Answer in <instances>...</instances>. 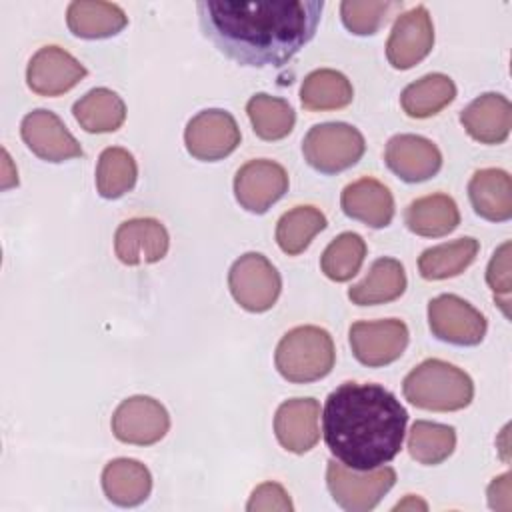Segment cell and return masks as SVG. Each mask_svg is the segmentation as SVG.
Returning <instances> with one entry per match:
<instances>
[{
    "label": "cell",
    "mask_w": 512,
    "mask_h": 512,
    "mask_svg": "<svg viewBox=\"0 0 512 512\" xmlns=\"http://www.w3.org/2000/svg\"><path fill=\"white\" fill-rule=\"evenodd\" d=\"M322 0H256L196 4L204 36L242 66H284L308 44L322 16Z\"/></svg>",
    "instance_id": "1"
},
{
    "label": "cell",
    "mask_w": 512,
    "mask_h": 512,
    "mask_svg": "<svg viewBox=\"0 0 512 512\" xmlns=\"http://www.w3.org/2000/svg\"><path fill=\"white\" fill-rule=\"evenodd\" d=\"M406 422V408L384 386L344 382L326 398L322 434L338 462L372 470L396 458Z\"/></svg>",
    "instance_id": "2"
},
{
    "label": "cell",
    "mask_w": 512,
    "mask_h": 512,
    "mask_svg": "<svg viewBox=\"0 0 512 512\" xmlns=\"http://www.w3.org/2000/svg\"><path fill=\"white\" fill-rule=\"evenodd\" d=\"M402 392L416 408L454 412L472 402L474 382L458 366L440 358H428L406 374Z\"/></svg>",
    "instance_id": "3"
},
{
    "label": "cell",
    "mask_w": 512,
    "mask_h": 512,
    "mask_svg": "<svg viewBox=\"0 0 512 512\" xmlns=\"http://www.w3.org/2000/svg\"><path fill=\"white\" fill-rule=\"evenodd\" d=\"M334 360L332 336L320 326H296L288 330L274 352L276 370L294 384H308L328 376Z\"/></svg>",
    "instance_id": "4"
},
{
    "label": "cell",
    "mask_w": 512,
    "mask_h": 512,
    "mask_svg": "<svg viewBox=\"0 0 512 512\" xmlns=\"http://www.w3.org/2000/svg\"><path fill=\"white\" fill-rule=\"evenodd\" d=\"M364 150L362 132L346 122L316 124L302 140L304 160L322 174H336L354 166Z\"/></svg>",
    "instance_id": "5"
},
{
    "label": "cell",
    "mask_w": 512,
    "mask_h": 512,
    "mask_svg": "<svg viewBox=\"0 0 512 512\" xmlns=\"http://www.w3.org/2000/svg\"><path fill=\"white\" fill-rule=\"evenodd\" d=\"M396 472L390 466H378L372 470H354L338 460H330L326 466V486L334 502L348 512L372 510L394 486Z\"/></svg>",
    "instance_id": "6"
},
{
    "label": "cell",
    "mask_w": 512,
    "mask_h": 512,
    "mask_svg": "<svg viewBox=\"0 0 512 512\" xmlns=\"http://www.w3.org/2000/svg\"><path fill=\"white\" fill-rule=\"evenodd\" d=\"M228 288L244 310L266 312L280 296L282 278L264 254L246 252L232 264L228 272Z\"/></svg>",
    "instance_id": "7"
},
{
    "label": "cell",
    "mask_w": 512,
    "mask_h": 512,
    "mask_svg": "<svg viewBox=\"0 0 512 512\" xmlns=\"http://www.w3.org/2000/svg\"><path fill=\"white\" fill-rule=\"evenodd\" d=\"M432 334L454 346H476L484 340L486 318L456 294H440L428 302Z\"/></svg>",
    "instance_id": "8"
},
{
    "label": "cell",
    "mask_w": 512,
    "mask_h": 512,
    "mask_svg": "<svg viewBox=\"0 0 512 512\" xmlns=\"http://www.w3.org/2000/svg\"><path fill=\"white\" fill-rule=\"evenodd\" d=\"M408 326L398 318L360 320L350 326L348 340L354 358L370 368L392 364L408 346Z\"/></svg>",
    "instance_id": "9"
},
{
    "label": "cell",
    "mask_w": 512,
    "mask_h": 512,
    "mask_svg": "<svg viewBox=\"0 0 512 512\" xmlns=\"http://www.w3.org/2000/svg\"><path fill=\"white\" fill-rule=\"evenodd\" d=\"M184 144L196 160L216 162L238 148L240 128L234 116L226 110H202L186 124Z\"/></svg>",
    "instance_id": "10"
},
{
    "label": "cell",
    "mask_w": 512,
    "mask_h": 512,
    "mask_svg": "<svg viewBox=\"0 0 512 512\" xmlns=\"http://www.w3.org/2000/svg\"><path fill=\"white\" fill-rule=\"evenodd\" d=\"M170 428L166 408L150 396H130L112 414V432L124 444L150 446L160 442Z\"/></svg>",
    "instance_id": "11"
},
{
    "label": "cell",
    "mask_w": 512,
    "mask_h": 512,
    "mask_svg": "<svg viewBox=\"0 0 512 512\" xmlns=\"http://www.w3.org/2000/svg\"><path fill=\"white\" fill-rule=\"evenodd\" d=\"M286 192L288 172L274 160H250L234 176V196L252 214H264Z\"/></svg>",
    "instance_id": "12"
},
{
    "label": "cell",
    "mask_w": 512,
    "mask_h": 512,
    "mask_svg": "<svg viewBox=\"0 0 512 512\" xmlns=\"http://www.w3.org/2000/svg\"><path fill=\"white\" fill-rule=\"evenodd\" d=\"M432 46V18L424 6H416L396 18L386 42V58L396 70H408L422 62Z\"/></svg>",
    "instance_id": "13"
},
{
    "label": "cell",
    "mask_w": 512,
    "mask_h": 512,
    "mask_svg": "<svg viewBox=\"0 0 512 512\" xmlns=\"http://www.w3.org/2000/svg\"><path fill=\"white\" fill-rule=\"evenodd\" d=\"M20 134L24 144L42 160L64 162L82 156L78 140L68 132L64 122L50 110L38 108L22 118Z\"/></svg>",
    "instance_id": "14"
},
{
    "label": "cell",
    "mask_w": 512,
    "mask_h": 512,
    "mask_svg": "<svg viewBox=\"0 0 512 512\" xmlns=\"http://www.w3.org/2000/svg\"><path fill=\"white\" fill-rule=\"evenodd\" d=\"M86 76V68L60 46H42L28 62V88L40 96H60Z\"/></svg>",
    "instance_id": "15"
},
{
    "label": "cell",
    "mask_w": 512,
    "mask_h": 512,
    "mask_svg": "<svg viewBox=\"0 0 512 512\" xmlns=\"http://www.w3.org/2000/svg\"><path fill=\"white\" fill-rule=\"evenodd\" d=\"M386 166L404 182H424L442 168L438 146L418 134H396L384 150Z\"/></svg>",
    "instance_id": "16"
},
{
    "label": "cell",
    "mask_w": 512,
    "mask_h": 512,
    "mask_svg": "<svg viewBox=\"0 0 512 512\" xmlns=\"http://www.w3.org/2000/svg\"><path fill=\"white\" fill-rule=\"evenodd\" d=\"M168 246V232L156 218H130L114 234V252L126 266L154 264L166 256Z\"/></svg>",
    "instance_id": "17"
},
{
    "label": "cell",
    "mask_w": 512,
    "mask_h": 512,
    "mask_svg": "<svg viewBox=\"0 0 512 512\" xmlns=\"http://www.w3.org/2000/svg\"><path fill=\"white\" fill-rule=\"evenodd\" d=\"M274 434L282 448L304 454L320 440V404L314 398H290L274 416Z\"/></svg>",
    "instance_id": "18"
},
{
    "label": "cell",
    "mask_w": 512,
    "mask_h": 512,
    "mask_svg": "<svg viewBox=\"0 0 512 512\" xmlns=\"http://www.w3.org/2000/svg\"><path fill=\"white\" fill-rule=\"evenodd\" d=\"M460 122L476 142L502 144L512 128V104L498 92L480 94L460 112Z\"/></svg>",
    "instance_id": "19"
},
{
    "label": "cell",
    "mask_w": 512,
    "mask_h": 512,
    "mask_svg": "<svg viewBox=\"0 0 512 512\" xmlns=\"http://www.w3.org/2000/svg\"><path fill=\"white\" fill-rule=\"evenodd\" d=\"M344 214L370 228H384L394 218V196L376 178H360L342 190Z\"/></svg>",
    "instance_id": "20"
},
{
    "label": "cell",
    "mask_w": 512,
    "mask_h": 512,
    "mask_svg": "<svg viewBox=\"0 0 512 512\" xmlns=\"http://www.w3.org/2000/svg\"><path fill=\"white\" fill-rule=\"evenodd\" d=\"M468 198L474 212L490 222L512 218V180L502 168H482L468 182Z\"/></svg>",
    "instance_id": "21"
},
{
    "label": "cell",
    "mask_w": 512,
    "mask_h": 512,
    "mask_svg": "<svg viewBox=\"0 0 512 512\" xmlns=\"http://www.w3.org/2000/svg\"><path fill=\"white\" fill-rule=\"evenodd\" d=\"M102 488L110 502L118 506H138L152 490L150 470L132 458H116L102 470Z\"/></svg>",
    "instance_id": "22"
},
{
    "label": "cell",
    "mask_w": 512,
    "mask_h": 512,
    "mask_svg": "<svg viewBox=\"0 0 512 512\" xmlns=\"http://www.w3.org/2000/svg\"><path fill=\"white\" fill-rule=\"evenodd\" d=\"M406 290V272L396 258H378L368 274L348 290L356 306H376L400 298Z\"/></svg>",
    "instance_id": "23"
},
{
    "label": "cell",
    "mask_w": 512,
    "mask_h": 512,
    "mask_svg": "<svg viewBox=\"0 0 512 512\" xmlns=\"http://www.w3.org/2000/svg\"><path fill=\"white\" fill-rule=\"evenodd\" d=\"M410 232L424 238H440L456 230L460 224V212L452 196L430 194L410 202L404 214Z\"/></svg>",
    "instance_id": "24"
},
{
    "label": "cell",
    "mask_w": 512,
    "mask_h": 512,
    "mask_svg": "<svg viewBox=\"0 0 512 512\" xmlns=\"http://www.w3.org/2000/svg\"><path fill=\"white\" fill-rule=\"evenodd\" d=\"M66 24L74 36L96 40L108 38L124 30L128 18L118 4L112 2H70Z\"/></svg>",
    "instance_id": "25"
},
{
    "label": "cell",
    "mask_w": 512,
    "mask_h": 512,
    "mask_svg": "<svg viewBox=\"0 0 512 512\" xmlns=\"http://www.w3.org/2000/svg\"><path fill=\"white\" fill-rule=\"evenodd\" d=\"M72 114L80 128L90 134L114 132L124 124L126 106L124 100L110 88H92L80 100H76Z\"/></svg>",
    "instance_id": "26"
},
{
    "label": "cell",
    "mask_w": 512,
    "mask_h": 512,
    "mask_svg": "<svg viewBox=\"0 0 512 512\" xmlns=\"http://www.w3.org/2000/svg\"><path fill=\"white\" fill-rule=\"evenodd\" d=\"M478 250V240L470 236L426 248L418 258V272L424 280H444L458 276L474 262Z\"/></svg>",
    "instance_id": "27"
},
{
    "label": "cell",
    "mask_w": 512,
    "mask_h": 512,
    "mask_svg": "<svg viewBox=\"0 0 512 512\" xmlns=\"http://www.w3.org/2000/svg\"><path fill=\"white\" fill-rule=\"evenodd\" d=\"M354 98L350 80L332 68L310 72L300 86V102L306 110L324 112L346 108Z\"/></svg>",
    "instance_id": "28"
},
{
    "label": "cell",
    "mask_w": 512,
    "mask_h": 512,
    "mask_svg": "<svg viewBox=\"0 0 512 512\" xmlns=\"http://www.w3.org/2000/svg\"><path fill=\"white\" fill-rule=\"evenodd\" d=\"M456 98V84L440 72L422 76L402 90L400 104L410 118H430Z\"/></svg>",
    "instance_id": "29"
},
{
    "label": "cell",
    "mask_w": 512,
    "mask_h": 512,
    "mask_svg": "<svg viewBox=\"0 0 512 512\" xmlns=\"http://www.w3.org/2000/svg\"><path fill=\"white\" fill-rule=\"evenodd\" d=\"M248 118L252 122L254 134L262 140H282L286 138L296 122V114L292 106L278 96L270 94H254L246 104Z\"/></svg>",
    "instance_id": "30"
},
{
    "label": "cell",
    "mask_w": 512,
    "mask_h": 512,
    "mask_svg": "<svg viewBox=\"0 0 512 512\" xmlns=\"http://www.w3.org/2000/svg\"><path fill=\"white\" fill-rule=\"evenodd\" d=\"M138 178L134 156L120 146L102 150L96 166V190L102 198L116 200L130 192Z\"/></svg>",
    "instance_id": "31"
},
{
    "label": "cell",
    "mask_w": 512,
    "mask_h": 512,
    "mask_svg": "<svg viewBox=\"0 0 512 512\" xmlns=\"http://www.w3.org/2000/svg\"><path fill=\"white\" fill-rule=\"evenodd\" d=\"M326 228V216L314 206H296L284 212L276 224V242L288 256L304 252L312 238Z\"/></svg>",
    "instance_id": "32"
},
{
    "label": "cell",
    "mask_w": 512,
    "mask_h": 512,
    "mask_svg": "<svg viewBox=\"0 0 512 512\" xmlns=\"http://www.w3.org/2000/svg\"><path fill=\"white\" fill-rule=\"evenodd\" d=\"M456 448V430L448 424L416 420L408 434L410 456L426 466L444 462Z\"/></svg>",
    "instance_id": "33"
},
{
    "label": "cell",
    "mask_w": 512,
    "mask_h": 512,
    "mask_svg": "<svg viewBox=\"0 0 512 512\" xmlns=\"http://www.w3.org/2000/svg\"><path fill=\"white\" fill-rule=\"evenodd\" d=\"M366 258V242L356 232L338 234L322 252L320 268L326 278L334 282H346L358 274Z\"/></svg>",
    "instance_id": "34"
},
{
    "label": "cell",
    "mask_w": 512,
    "mask_h": 512,
    "mask_svg": "<svg viewBox=\"0 0 512 512\" xmlns=\"http://www.w3.org/2000/svg\"><path fill=\"white\" fill-rule=\"evenodd\" d=\"M402 6L400 2H358L344 0L340 4V16L344 26L358 36L376 34L378 28L386 22L392 10Z\"/></svg>",
    "instance_id": "35"
},
{
    "label": "cell",
    "mask_w": 512,
    "mask_h": 512,
    "mask_svg": "<svg viewBox=\"0 0 512 512\" xmlns=\"http://www.w3.org/2000/svg\"><path fill=\"white\" fill-rule=\"evenodd\" d=\"M246 510L248 512H270V510L290 512L294 510V504L288 492L284 490V486H280L278 482H264L252 490Z\"/></svg>",
    "instance_id": "36"
},
{
    "label": "cell",
    "mask_w": 512,
    "mask_h": 512,
    "mask_svg": "<svg viewBox=\"0 0 512 512\" xmlns=\"http://www.w3.org/2000/svg\"><path fill=\"white\" fill-rule=\"evenodd\" d=\"M486 282L492 288L494 296L508 302L510 296V242H504L500 248H496L488 270H486Z\"/></svg>",
    "instance_id": "37"
},
{
    "label": "cell",
    "mask_w": 512,
    "mask_h": 512,
    "mask_svg": "<svg viewBox=\"0 0 512 512\" xmlns=\"http://www.w3.org/2000/svg\"><path fill=\"white\" fill-rule=\"evenodd\" d=\"M510 494H512V488H510V472H504L502 476L494 478L488 486V504L490 508L494 510H510L512 502H510Z\"/></svg>",
    "instance_id": "38"
},
{
    "label": "cell",
    "mask_w": 512,
    "mask_h": 512,
    "mask_svg": "<svg viewBox=\"0 0 512 512\" xmlns=\"http://www.w3.org/2000/svg\"><path fill=\"white\" fill-rule=\"evenodd\" d=\"M2 156H4V176H2V188H10V186H16L18 184V174L16 170H12V162H10V156L6 150H2Z\"/></svg>",
    "instance_id": "39"
},
{
    "label": "cell",
    "mask_w": 512,
    "mask_h": 512,
    "mask_svg": "<svg viewBox=\"0 0 512 512\" xmlns=\"http://www.w3.org/2000/svg\"><path fill=\"white\" fill-rule=\"evenodd\" d=\"M404 508H422V510H426V504L422 500H418L416 496H408L404 502H398L394 510H404Z\"/></svg>",
    "instance_id": "40"
}]
</instances>
